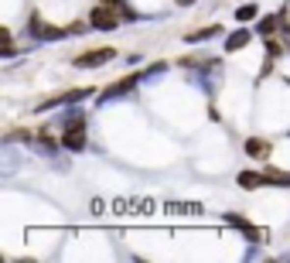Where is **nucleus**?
Segmentation results:
<instances>
[{
	"label": "nucleus",
	"mask_w": 290,
	"mask_h": 263,
	"mask_svg": "<svg viewBox=\"0 0 290 263\" xmlns=\"http://www.w3.org/2000/svg\"><path fill=\"white\" fill-rule=\"evenodd\" d=\"M215 34H222V28H218V24H212V28H202V31L185 34V41H188V45H191V41H209V38H215Z\"/></svg>",
	"instance_id": "9b49d317"
},
{
	"label": "nucleus",
	"mask_w": 290,
	"mask_h": 263,
	"mask_svg": "<svg viewBox=\"0 0 290 263\" xmlns=\"http://www.w3.org/2000/svg\"><path fill=\"white\" fill-rule=\"evenodd\" d=\"M263 175H266V185H284V188H290V175H284V171H277V168H266Z\"/></svg>",
	"instance_id": "ddd939ff"
},
{
	"label": "nucleus",
	"mask_w": 290,
	"mask_h": 263,
	"mask_svg": "<svg viewBox=\"0 0 290 263\" xmlns=\"http://www.w3.org/2000/svg\"><path fill=\"white\" fill-rule=\"evenodd\" d=\"M178 3H181V7H188V3H195V0H178Z\"/></svg>",
	"instance_id": "f3484780"
},
{
	"label": "nucleus",
	"mask_w": 290,
	"mask_h": 263,
	"mask_svg": "<svg viewBox=\"0 0 290 263\" xmlns=\"http://www.w3.org/2000/svg\"><path fill=\"white\" fill-rule=\"evenodd\" d=\"M62 144H65L69 150H82V147H85V123L79 120V123H72V127H65Z\"/></svg>",
	"instance_id": "39448f33"
},
{
	"label": "nucleus",
	"mask_w": 290,
	"mask_h": 263,
	"mask_svg": "<svg viewBox=\"0 0 290 263\" xmlns=\"http://www.w3.org/2000/svg\"><path fill=\"white\" fill-rule=\"evenodd\" d=\"M72 62L79 68H99V65H106V62H113V48H92V52H82V55H75Z\"/></svg>",
	"instance_id": "7ed1b4c3"
},
{
	"label": "nucleus",
	"mask_w": 290,
	"mask_h": 263,
	"mask_svg": "<svg viewBox=\"0 0 290 263\" xmlns=\"http://www.w3.org/2000/svg\"><path fill=\"white\" fill-rule=\"evenodd\" d=\"M246 150H249L253 157H266V154H270V140H263V137H249V140H246Z\"/></svg>",
	"instance_id": "9d476101"
},
{
	"label": "nucleus",
	"mask_w": 290,
	"mask_h": 263,
	"mask_svg": "<svg viewBox=\"0 0 290 263\" xmlns=\"http://www.w3.org/2000/svg\"><path fill=\"white\" fill-rule=\"evenodd\" d=\"M140 82V75H127V79H120L116 86H109V89H103V96H99V103H109V99H116V96H123V92H130L133 86Z\"/></svg>",
	"instance_id": "423d86ee"
},
{
	"label": "nucleus",
	"mask_w": 290,
	"mask_h": 263,
	"mask_svg": "<svg viewBox=\"0 0 290 263\" xmlns=\"http://www.w3.org/2000/svg\"><path fill=\"white\" fill-rule=\"evenodd\" d=\"M89 24H92V28H99V31H113V28H120L116 3H99V7L89 14Z\"/></svg>",
	"instance_id": "f257e3e1"
},
{
	"label": "nucleus",
	"mask_w": 290,
	"mask_h": 263,
	"mask_svg": "<svg viewBox=\"0 0 290 263\" xmlns=\"http://www.w3.org/2000/svg\"><path fill=\"white\" fill-rule=\"evenodd\" d=\"M225 222H229V226H236L242 236H249V243H260V233H256V229H253L246 219H239V215H232V212H229V215H225Z\"/></svg>",
	"instance_id": "1a4fd4ad"
},
{
	"label": "nucleus",
	"mask_w": 290,
	"mask_h": 263,
	"mask_svg": "<svg viewBox=\"0 0 290 263\" xmlns=\"http://www.w3.org/2000/svg\"><path fill=\"white\" fill-rule=\"evenodd\" d=\"M284 21H287V14H284V10H280V14H270V17H263V21H260V34H273V31H280V28H287Z\"/></svg>",
	"instance_id": "6e6552de"
},
{
	"label": "nucleus",
	"mask_w": 290,
	"mask_h": 263,
	"mask_svg": "<svg viewBox=\"0 0 290 263\" xmlns=\"http://www.w3.org/2000/svg\"><path fill=\"white\" fill-rule=\"evenodd\" d=\"M92 96V89H69V92H62V96H52V99H45L41 106H34V110H55V106H65V103H82V99H89Z\"/></svg>",
	"instance_id": "20e7f679"
},
{
	"label": "nucleus",
	"mask_w": 290,
	"mask_h": 263,
	"mask_svg": "<svg viewBox=\"0 0 290 263\" xmlns=\"http://www.w3.org/2000/svg\"><path fill=\"white\" fill-rule=\"evenodd\" d=\"M249 38H253V31H249V28L232 31V34L225 38V52H239V48H246V45H249Z\"/></svg>",
	"instance_id": "0eeeda50"
},
{
	"label": "nucleus",
	"mask_w": 290,
	"mask_h": 263,
	"mask_svg": "<svg viewBox=\"0 0 290 263\" xmlns=\"http://www.w3.org/2000/svg\"><path fill=\"white\" fill-rule=\"evenodd\" d=\"M239 185H242V188H260V185H266V175H256V171H242V175H239Z\"/></svg>",
	"instance_id": "f8f14e48"
},
{
	"label": "nucleus",
	"mask_w": 290,
	"mask_h": 263,
	"mask_svg": "<svg viewBox=\"0 0 290 263\" xmlns=\"http://www.w3.org/2000/svg\"><path fill=\"white\" fill-rule=\"evenodd\" d=\"M27 31L38 38V41H58V38H65L69 31L65 28H55V24H45L38 14H31V24H27Z\"/></svg>",
	"instance_id": "f03ea898"
},
{
	"label": "nucleus",
	"mask_w": 290,
	"mask_h": 263,
	"mask_svg": "<svg viewBox=\"0 0 290 263\" xmlns=\"http://www.w3.org/2000/svg\"><path fill=\"white\" fill-rule=\"evenodd\" d=\"M236 17H239V21H253V17H256V7H253V3H242V7L236 10Z\"/></svg>",
	"instance_id": "2eb2a0df"
},
{
	"label": "nucleus",
	"mask_w": 290,
	"mask_h": 263,
	"mask_svg": "<svg viewBox=\"0 0 290 263\" xmlns=\"http://www.w3.org/2000/svg\"><path fill=\"white\" fill-rule=\"evenodd\" d=\"M266 55H270V62H273V58H280V55H284V48H280V45L270 38V41H266Z\"/></svg>",
	"instance_id": "dca6fc26"
},
{
	"label": "nucleus",
	"mask_w": 290,
	"mask_h": 263,
	"mask_svg": "<svg viewBox=\"0 0 290 263\" xmlns=\"http://www.w3.org/2000/svg\"><path fill=\"white\" fill-rule=\"evenodd\" d=\"M79 120H82V106H72V110H65L55 123H58V127H72V123H79Z\"/></svg>",
	"instance_id": "4468645a"
}]
</instances>
